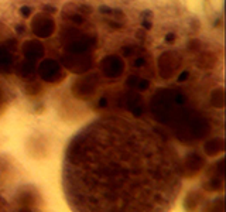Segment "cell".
Returning a JSON list of instances; mask_svg holds the SVG:
<instances>
[{"label": "cell", "mask_w": 226, "mask_h": 212, "mask_svg": "<svg viewBox=\"0 0 226 212\" xmlns=\"http://www.w3.org/2000/svg\"><path fill=\"white\" fill-rule=\"evenodd\" d=\"M182 176L178 151L157 129L103 117L69 142L62 187L73 212H170Z\"/></svg>", "instance_id": "1"}, {"label": "cell", "mask_w": 226, "mask_h": 212, "mask_svg": "<svg viewBox=\"0 0 226 212\" xmlns=\"http://www.w3.org/2000/svg\"><path fill=\"white\" fill-rule=\"evenodd\" d=\"M38 74L47 82H55L64 78V71L61 65L54 60H45L38 66Z\"/></svg>", "instance_id": "4"}, {"label": "cell", "mask_w": 226, "mask_h": 212, "mask_svg": "<svg viewBox=\"0 0 226 212\" xmlns=\"http://www.w3.org/2000/svg\"><path fill=\"white\" fill-rule=\"evenodd\" d=\"M143 27L144 28H147V30H150V28H151V23H150L149 20H144L143 21Z\"/></svg>", "instance_id": "24"}, {"label": "cell", "mask_w": 226, "mask_h": 212, "mask_svg": "<svg viewBox=\"0 0 226 212\" xmlns=\"http://www.w3.org/2000/svg\"><path fill=\"white\" fill-rule=\"evenodd\" d=\"M62 41L69 54H85L90 48V45L95 44V40L90 41L89 36L81 33L79 30L72 27H68L64 30Z\"/></svg>", "instance_id": "2"}, {"label": "cell", "mask_w": 226, "mask_h": 212, "mask_svg": "<svg viewBox=\"0 0 226 212\" xmlns=\"http://www.w3.org/2000/svg\"><path fill=\"white\" fill-rule=\"evenodd\" d=\"M203 166V159L195 153L186 156L185 161L182 164V174H185L186 177H191L192 174H196L199 172V170L202 168Z\"/></svg>", "instance_id": "9"}, {"label": "cell", "mask_w": 226, "mask_h": 212, "mask_svg": "<svg viewBox=\"0 0 226 212\" xmlns=\"http://www.w3.org/2000/svg\"><path fill=\"white\" fill-rule=\"evenodd\" d=\"M132 53H133V48H130V47H123V48H122V54H123L124 57H129Z\"/></svg>", "instance_id": "19"}, {"label": "cell", "mask_w": 226, "mask_h": 212, "mask_svg": "<svg viewBox=\"0 0 226 212\" xmlns=\"http://www.w3.org/2000/svg\"><path fill=\"white\" fill-rule=\"evenodd\" d=\"M20 14L23 17H28L31 14V9H30V7H27V6L21 7V9H20Z\"/></svg>", "instance_id": "16"}, {"label": "cell", "mask_w": 226, "mask_h": 212, "mask_svg": "<svg viewBox=\"0 0 226 212\" xmlns=\"http://www.w3.org/2000/svg\"><path fill=\"white\" fill-rule=\"evenodd\" d=\"M23 53L26 60L28 61H34L36 62L38 58H41L44 54V47L41 43L38 41H34V40H28L24 43L23 45Z\"/></svg>", "instance_id": "10"}, {"label": "cell", "mask_w": 226, "mask_h": 212, "mask_svg": "<svg viewBox=\"0 0 226 212\" xmlns=\"http://www.w3.org/2000/svg\"><path fill=\"white\" fill-rule=\"evenodd\" d=\"M17 31H24V27H17Z\"/></svg>", "instance_id": "25"}, {"label": "cell", "mask_w": 226, "mask_h": 212, "mask_svg": "<svg viewBox=\"0 0 226 212\" xmlns=\"http://www.w3.org/2000/svg\"><path fill=\"white\" fill-rule=\"evenodd\" d=\"M139 81H140V78H139V76H134V75H132V76H129V79L126 81V83L130 86V88H136V86H137V83H139Z\"/></svg>", "instance_id": "14"}, {"label": "cell", "mask_w": 226, "mask_h": 212, "mask_svg": "<svg viewBox=\"0 0 226 212\" xmlns=\"http://www.w3.org/2000/svg\"><path fill=\"white\" fill-rule=\"evenodd\" d=\"M54 20L47 17L45 14H37L31 21V30L34 31V34L41 38L44 37H50L54 33Z\"/></svg>", "instance_id": "6"}, {"label": "cell", "mask_w": 226, "mask_h": 212, "mask_svg": "<svg viewBox=\"0 0 226 212\" xmlns=\"http://www.w3.org/2000/svg\"><path fill=\"white\" fill-rule=\"evenodd\" d=\"M107 105V100H106V98H102V99L99 100V106L100 108H105V106Z\"/></svg>", "instance_id": "22"}, {"label": "cell", "mask_w": 226, "mask_h": 212, "mask_svg": "<svg viewBox=\"0 0 226 212\" xmlns=\"http://www.w3.org/2000/svg\"><path fill=\"white\" fill-rule=\"evenodd\" d=\"M174 38H175V37H174V34H167L165 41H167V43H171V41H174Z\"/></svg>", "instance_id": "23"}, {"label": "cell", "mask_w": 226, "mask_h": 212, "mask_svg": "<svg viewBox=\"0 0 226 212\" xmlns=\"http://www.w3.org/2000/svg\"><path fill=\"white\" fill-rule=\"evenodd\" d=\"M149 85H150V82L147 79H140L139 83H137V89H139V91H144V89L149 88Z\"/></svg>", "instance_id": "15"}, {"label": "cell", "mask_w": 226, "mask_h": 212, "mask_svg": "<svg viewBox=\"0 0 226 212\" xmlns=\"http://www.w3.org/2000/svg\"><path fill=\"white\" fill-rule=\"evenodd\" d=\"M188 76H190V72H188V71H182V72L180 74V76H178V81H180V82H184V81H186Z\"/></svg>", "instance_id": "17"}, {"label": "cell", "mask_w": 226, "mask_h": 212, "mask_svg": "<svg viewBox=\"0 0 226 212\" xmlns=\"http://www.w3.org/2000/svg\"><path fill=\"white\" fill-rule=\"evenodd\" d=\"M211 100H212L213 106H216V108H222V106H223V100H225V98H223V89L213 91L212 95H211Z\"/></svg>", "instance_id": "13"}, {"label": "cell", "mask_w": 226, "mask_h": 212, "mask_svg": "<svg viewBox=\"0 0 226 212\" xmlns=\"http://www.w3.org/2000/svg\"><path fill=\"white\" fill-rule=\"evenodd\" d=\"M64 64L72 72L82 74L92 66V58L88 54H69L64 57Z\"/></svg>", "instance_id": "3"}, {"label": "cell", "mask_w": 226, "mask_h": 212, "mask_svg": "<svg viewBox=\"0 0 226 212\" xmlns=\"http://www.w3.org/2000/svg\"><path fill=\"white\" fill-rule=\"evenodd\" d=\"M180 64H181V58L177 55L175 53H171V51L164 53L158 60L160 75L163 76V78H170V76H173L174 71L180 66Z\"/></svg>", "instance_id": "5"}, {"label": "cell", "mask_w": 226, "mask_h": 212, "mask_svg": "<svg viewBox=\"0 0 226 212\" xmlns=\"http://www.w3.org/2000/svg\"><path fill=\"white\" fill-rule=\"evenodd\" d=\"M17 74H19L20 78H24V79H31V78L36 75V62H34V61L26 60L24 62H21L20 65H19Z\"/></svg>", "instance_id": "11"}, {"label": "cell", "mask_w": 226, "mask_h": 212, "mask_svg": "<svg viewBox=\"0 0 226 212\" xmlns=\"http://www.w3.org/2000/svg\"><path fill=\"white\" fill-rule=\"evenodd\" d=\"M99 10H100V13H112V10L113 9H110V7H107V6H100L99 7Z\"/></svg>", "instance_id": "20"}, {"label": "cell", "mask_w": 226, "mask_h": 212, "mask_svg": "<svg viewBox=\"0 0 226 212\" xmlns=\"http://www.w3.org/2000/svg\"><path fill=\"white\" fill-rule=\"evenodd\" d=\"M124 68L123 61L116 55H107L100 61V70L107 78H117L122 75Z\"/></svg>", "instance_id": "7"}, {"label": "cell", "mask_w": 226, "mask_h": 212, "mask_svg": "<svg viewBox=\"0 0 226 212\" xmlns=\"http://www.w3.org/2000/svg\"><path fill=\"white\" fill-rule=\"evenodd\" d=\"M144 64H146V60H144V58H136V60H134V62H133V65L139 68V66H143Z\"/></svg>", "instance_id": "18"}, {"label": "cell", "mask_w": 226, "mask_h": 212, "mask_svg": "<svg viewBox=\"0 0 226 212\" xmlns=\"http://www.w3.org/2000/svg\"><path fill=\"white\" fill-rule=\"evenodd\" d=\"M98 83V78L96 75H89L85 76L82 79H78L73 85V92L75 95L79 96V98H86V96L92 95L95 88H96Z\"/></svg>", "instance_id": "8"}, {"label": "cell", "mask_w": 226, "mask_h": 212, "mask_svg": "<svg viewBox=\"0 0 226 212\" xmlns=\"http://www.w3.org/2000/svg\"><path fill=\"white\" fill-rule=\"evenodd\" d=\"M223 150V140L220 137H216V139H212L205 144V153L208 156H216L218 153H220Z\"/></svg>", "instance_id": "12"}, {"label": "cell", "mask_w": 226, "mask_h": 212, "mask_svg": "<svg viewBox=\"0 0 226 212\" xmlns=\"http://www.w3.org/2000/svg\"><path fill=\"white\" fill-rule=\"evenodd\" d=\"M107 23H109V26H112L113 28H117V30L123 27V24H117V21H107Z\"/></svg>", "instance_id": "21"}]
</instances>
